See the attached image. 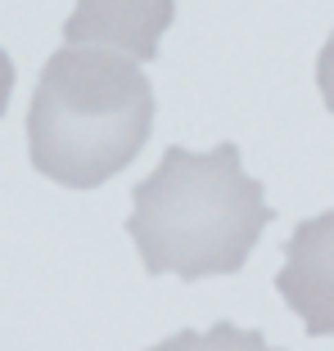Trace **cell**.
I'll return each instance as SVG.
<instances>
[{"mask_svg": "<svg viewBox=\"0 0 334 351\" xmlns=\"http://www.w3.org/2000/svg\"><path fill=\"white\" fill-rule=\"evenodd\" d=\"M276 293L312 338H334V212L303 221L289 234Z\"/></svg>", "mask_w": 334, "mask_h": 351, "instance_id": "3", "label": "cell"}, {"mask_svg": "<svg viewBox=\"0 0 334 351\" xmlns=\"http://www.w3.org/2000/svg\"><path fill=\"white\" fill-rule=\"evenodd\" d=\"M267 189L240 162V149L217 145L190 154L172 145L154 176L131 189L126 234L149 275H235L271 226Z\"/></svg>", "mask_w": 334, "mask_h": 351, "instance_id": "1", "label": "cell"}, {"mask_svg": "<svg viewBox=\"0 0 334 351\" xmlns=\"http://www.w3.org/2000/svg\"><path fill=\"white\" fill-rule=\"evenodd\" d=\"M154 86L131 59L63 45L45 59L27 108L32 167L68 189H95L145 149Z\"/></svg>", "mask_w": 334, "mask_h": 351, "instance_id": "2", "label": "cell"}, {"mask_svg": "<svg viewBox=\"0 0 334 351\" xmlns=\"http://www.w3.org/2000/svg\"><path fill=\"white\" fill-rule=\"evenodd\" d=\"M316 86H321V99H325V108L334 113V32H330V41H325L321 59H316Z\"/></svg>", "mask_w": 334, "mask_h": 351, "instance_id": "6", "label": "cell"}, {"mask_svg": "<svg viewBox=\"0 0 334 351\" xmlns=\"http://www.w3.org/2000/svg\"><path fill=\"white\" fill-rule=\"evenodd\" d=\"M177 19V0H77L73 19L63 23L68 45L118 50L131 63L158 59V41Z\"/></svg>", "mask_w": 334, "mask_h": 351, "instance_id": "4", "label": "cell"}, {"mask_svg": "<svg viewBox=\"0 0 334 351\" xmlns=\"http://www.w3.org/2000/svg\"><path fill=\"white\" fill-rule=\"evenodd\" d=\"M149 351H280L262 338L258 329H240V324H212V329H181L167 342H154Z\"/></svg>", "mask_w": 334, "mask_h": 351, "instance_id": "5", "label": "cell"}, {"mask_svg": "<svg viewBox=\"0 0 334 351\" xmlns=\"http://www.w3.org/2000/svg\"><path fill=\"white\" fill-rule=\"evenodd\" d=\"M10 95H14V59L0 50V117L10 108Z\"/></svg>", "mask_w": 334, "mask_h": 351, "instance_id": "7", "label": "cell"}]
</instances>
